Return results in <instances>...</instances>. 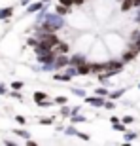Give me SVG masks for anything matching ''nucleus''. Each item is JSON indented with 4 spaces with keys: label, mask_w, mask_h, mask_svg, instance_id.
I'll use <instances>...</instances> for the list:
<instances>
[{
    "label": "nucleus",
    "mask_w": 140,
    "mask_h": 146,
    "mask_svg": "<svg viewBox=\"0 0 140 146\" xmlns=\"http://www.w3.org/2000/svg\"><path fill=\"white\" fill-rule=\"evenodd\" d=\"M32 99L36 101V104H40L42 101H48V93H46V91H36L32 95Z\"/></svg>",
    "instance_id": "nucleus-7"
},
{
    "label": "nucleus",
    "mask_w": 140,
    "mask_h": 146,
    "mask_svg": "<svg viewBox=\"0 0 140 146\" xmlns=\"http://www.w3.org/2000/svg\"><path fill=\"white\" fill-rule=\"evenodd\" d=\"M104 108L114 110V108H116V103H112V101H106V103H104Z\"/></svg>",
    "instance_id": "nucleus-28"
},
{
    "label": "nucleus",
    "mask_w": 140,
    "mask_h": 146,
    "mask_svg": "<svg viewBox=\"0 0 140 146\" xmlns=\"http://www.w3.org/2000/svg\"><path fill=\"white\" fill-rule=\"evenodd\" d=\"M138 89H140V84H138Z\"/></svg>",
    "instance_id": "nucleus-41"
},
{
    "label": "nucleus",
    "mask_w": 140,
    "mask_h": 146,
    "mask_svg": "<svg viewBox=\"0 0 140 146\" xmlns=\"http://www.w3.org/2000/svg\"><path fill=\"white\" fill-rule=\"evenodd\" d=\"M95 93H97V95H100V97H106V95H108V89H104V87H98Z\"/></svg>",
    "instance_id": "nucleus-25"
},
{
    "label": "nucleus",
    "mask_w": 140,
    "mask_h": 146,
    "mask_svg": "<svg viewBox=\"0 0 140 146\" xmlns=\"http://www.w3.org/2000/svg\"><path fill=\"white\" fill-rule=\"evenodd\" d=\"M72 95H76V97H85V89H80V87H74V89H72Z\"/></svg>",
    "instance_id": "nucleus-16"
},
{
    "label": "nucleus",
    "mask_w": 140,
    "mask_h": 146,
    "mask_svg": "<svg viewBox=\"0 0 140 146\" xmlns=\"http://www.w3.org/2000/svg\"><path fill=\"white\" fill-rule=\"evenodd\" d=\"M135 2V6H140V0H133Z\"/></svg>",
    "instance_id": "nucleus-38"
},
{
    "label": "nucleus",
    "mask_w": 140,
    "mask_h": 146,
    "mask_svg": "<svg viewBox=\"0 0 140 146\" xmlns=\"http://www.w3.org/2000/svg\"><path fill=\"white\" fill-rule=\"evenodd\" d=\"M133 6H135L133 0H121V11H129Z\"/></svg>",
    "instance_id": "nucleus-11"
},
{
    "label": "nucleus",
    "mask_w": 140,
    "mask_h": 146,
    "mask_svg": "<svg viewBox=\"0 0 140 146\" xmlns=\"http://www.w3.org/2000/svg\"><path fill=\"white\" fill-rule=\"evenodd\" d=\"M44 10V2H36V4H30L27 8V13H36V11Z\"/></svg>",
    "instance_id": "nucleus-8"
},
{
    "label": "nucleus",
    "mask_w": 140,
    "mask_h": 146,
    "mask_svg": "<svg viewBox=\"0 0 140 146\" xmlns=\"http://www.w3.org/2000/svg\"><path fill=\"white\" fill-rule=\"evenodd\" d=\"M114 129L116 131H125V123L123 121H118V123H114Z\"/></svg>",
    "instance_id": "nucleus-21"
},
{
    "label": "nucleus",
    "mask_w": 140,
    "mask_h": 146,
    "mask_svg": "<svg viewBox=\"0 0 140 146\" xmlns=\"http://www.w3.org/2000/svg\"><path fill=\"white\" fill-rule=\"evenodd\" d=\"M131 48H135L136 51L140 53V38H136V40H133V44H131Z\"/></svg>",
    "instance_id": "nucleus-22"
},
{
    "label": "nucleus",
    "mask_w": 140,
    "mask_h": 146,
    "mask_svg": "<svg viewBox=\"0 0 140 146\" xmlns=\"http://www.w3.org/2000/svg\"><path fill=\"white\" fill-rule=\"evenodd\" d=\"M136 21H138V23H140V15H138V17H136Z\"/></svg>",
    "instance_id": "nucleus-39"
},
{
    "label": "nucleus",
    "mask_w": 140,
    "mask_h": 146,
    "mask_svg": "<svg viewBox=\"0 0 140 146\" xmlns=\"http://www.w3.org/2000/svg\"><path fill=\"white\" fill-rule=\"evenodd\" d=\"M85 103L87 104H91V106H95V108H98V106H104V101L100 95H97V97H85Z\"/></svg>",
    "instance_id": "nucleus-4"
},
{
    "label": "nucleus",
    "mask_w": 140,
    "mask_h": 146,
    "mask_svg": "<svg viewBox=\"0 0 140 146\" xmlns=\"http://www.w3.org/2000/svg\"><path fill=\"white\" fill-rule=\"evenodd\" d=\"M53 78L57 82H70V80H72V76H70V74H55Z\"/></svg>",
    "instance_id": "nucleus-13"
},
{
    "label": "nucleus",
    "mask_w": 140,
    "mask_h": 146,
    "mask_svg": "<svg viewBox=\"0 0 140 146\" xmlns=\"http://www.w3.org/2000/svg\"><path fill=\"white\" fill-rule=\"evenodd\" d=\"M15 121H17L19 125H25V123H27V119H25V116H15Z\"/></svg>",
    "instance_id": "nucleus-27"
},
{
    "label": "nucleus",
    "mask_w": 140,
    "mask_h": 146,
    "mask_svg": "<svg viewBox=\"0 0 140 146\" xmlns=\"http://www.w3.org/2000/svg\"><path fill=\"white\" fill-rule=\"evenodd\" d=\"M40 2H49V0H40Z\"/></svg>",
    "instance_id": "nucleus-40"
},
{
    "label": "nucleus",
    "mask_w": 140,
    "mask_h": 146,
    "mask_svg": "<svg viewBox=\"0 0 140 146\" xmlns=\"http://www.w3.org/2000/svg\"><path fill=\"white\" fill-rule=\"evenodd\" d=\"M4 93H6V87H4V86H0V95H4Z\"/></svg>",
    "instance_id": "nucleus-36"
},
{
    "label": "nucleus",
    "mask_w": 140,
    "mask_h": 146,
    "mask_svg": "<svg viewBox=\"0 0 140 146\" xmlns=\"http://www.w3.org/2000/svg\"><path fill=\"white\" fill-rule=\"evenodd\" d=\"M78 112H80V106H76V108H72V116H76Z\"/></svg>",
    "instance_id": "nucleus-35"
},
{
    "label": "nucleus",
    "mask_w": 140,
    "mask_h": 146,
    "mask_svg": "<svg viewBox=\"0 0 140 146\" xmlns=\"http://www.w3.org/2000/svg\"><path fill=\"white\" fill-rule=\"evenodd\" d=\"M68 49H70L68 44L59 42V44H57V48H55V51H57V53H68Z\"/></svg>",
    "instance_id": "nucleus-10"
},
{
    "label": "nucleus",
    "mask_w": 140,
    "mask_h": 146,
    "mask_svg": "<svg viewBox=\"0 0 140 146\" xmlns=\"http://www.w3.org/2000/svg\"><path fill=\"white\" fill-rule=\"evenodd\" d=\"M136 137H138L136 133H133V131H129V133H125V137H123V139H125V142H131V141H135Z\"/></svg>",
    "instance_id": "nucleus-15"
},
{
    "label": "nucleus",
    "mask_w": 140,
    "mask_h": 146,
    "mask_svg": "<svg viewBox=\"0 0 140 146\" xmlns=\"http://www.w3.org/2000/svg\"><path fill=\"white\" fill-rule=\"evenodd\" d=\"M23 86H25L23 82H13V84H11V89H21Z\"/></svg>",
    "instance_id": "nucleus-29"
},
{
    "label": "nucleus",
    "mask_w": 140,
    "mask_h": 146,
    "mask_svg": "<svg viewBox=\"0 0 140 146\" xmlns=\"http://www.w3.org/2000/svg\"><path fill=\"white\" fill-rule=\"evenodd\" d=\"M123 93H125V89H119V91H114V93H110V97H112V99H118V97H121Z\"/></svg>",
    "instance_id": "nucleus-24"
},
{
    "label": "nucleus",
    "mask_w": 140,
    "mask_h": 146,
    "mask_svg": "<svg viewBox=\"0 0 140 146\" xmlns=\"http://www.w3.org/2000/svg\"><path fill=\"white\" fill-rule=\"evenodd\" d=\"M21 4L23 6H28V4H30V0H21Z\"/></svg>",
    "instance_id": "nucleus-37"
},
{
    "label": "nucleus",
    "mask_w": 140,
    "mask_h": 146,
    "mask_svg": "<svg viewBox=\"0 0 140 146\" xmlns=\"http://www.w3.org/2000/svg\"><path fill=\"white\" fill-rule=\"evenodd\" d=\"M55 103H57V104H66V103H68V99H66V97H55Z\"/></svg>",
    "instance_id": "nucleus-26"
},
{
    "label": "nucleus",
    "mask_w": 140,
    "mask_h": 146,
    "mask_svg": "<svg viewBox=\"0 0 140 146\" xmlns=\"http://www.w3.org/2000/svg\"><path fill=\"white\" fill-rule=\"evenodd\" d=\"M83 63H85V55L83 53H76V55L70 57V65L72 66H80V65H83Z\"/></svg>",
    "instance_id": "nucleus-5"
},
{
    "label": "nucleus",
    "mask_w": 140,
    "mask_h": 146,
    "mask_svg": "<svg viewBox=\"0 0 140 146\" xmlns=\"http://www.w3.org/2000/svg\"><path fill=\"white\" fill-rule=\"evenodd\" d=\"M136 57H138V51H136L135 48H129V49H125V51H121V61H123V63L135 61Z\"/></svg>",
    "instance_id": "nucleus-3"
},
{
    "label": "nucleus",
    "mask_w": 140,
    "mask_h": 146,
    "mask_svg": "<svg viewBox=\"0 0 140 146\" xmlns=\"http://www.w3.org/2000/svg\"><path fill=\"white\" fill-rule=\"evenodd\" d=\"M72 114V110L66 106V104H63V108H61V116H70Z\"/></svg>",
    "instance_id": "nucleus-20"
},
{
    "label": "nucleus",
    "mask_w": 140,
    "mask_h": 146,
    "mask_svg": "<svg viewBox=\"0 0 140 146\" xmlns=\"http://www.w3.org/2000/svg\"><path fill=\"white\" fill-rule=\"evenodd\" d=\"M83 2H87V0H74V4H76V6H81Z\"/></svg>",
    "instance_id": "nucleus-34"
},
{
    "label": "nucleus",
    "mask_w": 140,
    "mask_h": 146,
    "mask_svg": "<svg viewBox=\"0 0 140 146\" xmlns=\"http://www.w3.org/2000/svg\"><path fill=\"white\" fill-rule=\"evenodd\" d=\"M123 61L121 59H108L106 61V68H104V72H106L108 76H114V74H119V72L123 70Z\"/></svg>",
    "instance_id": "nucleus-1"
},
{
    "label": "nucleus",
    "mask_w": 140,
    "mask_h": 146,
    "mask_svg": "<svg viewBox=\"0 0 140 146\" xmlns=\"http://www.w3.org/2000/svg\"><path fill=\"white\" fill-rule=\"evenodd\" d=\"M55 11H57L59 15H66V13H70L68 6H63V4H57V8H55Z\"/></svg>",
    "instance_id": "nucleus-12"
},
{
    "label": "nucleus",
    "mask_w": 140,
    "mask_h": 146,
    "mask_svg": "<svg viewBox=\"0 0 140 146\" xmlns=\"http://www.w3.org/2000/svg\"><path fill=\"white\" fill-rule=\"evenodd\" d=\"M87 74H91V63H83V65L78 66V76H87Z\"/></svg>",
    "instance_id": "nucleus-6"
},
{
    "label": "nucleus",
    "mask_w": 140,
    "mask_h": 146,
    "mask_svg": "<svg viewBox=\"0 0 140 146\" xmlns=\"http://www.w3.org/2000/svg\"><path fill=\"white\" fill-rule=\"evenodd\" d=\"M40 125H53V118H40Z\"/></svg>",
    "instance_id": "nucleus-19"
},
{
    "label": "nucleus",
    "mask_w": 140,
    "mask_h": 146,
    "mask_svg": "<svg viewBox=\"0 0 140 146\" xmlns=\"http://www.w3.org/2000/svg\"><path fill=\"white\" fill-rule=\"evenodd\" d=\"M118 121H121V118H118V116H112V118H110V123H118Z\"/></svg>",
    "instance_id": "nucleus-32"
},
{
    "label": "nucleus",
    "mask_w": 140,
    "mask_h": 146,
    "mask_svg": "<svg viewBox=\"0 0 140 146\" xmlns=\"http://www.w3.org/2000/svg\"><path fill=\"white\" fill-rule=\"evenodd\" d=\"M66 66H70V59L66 57V53H59L53 63V68H66Z\"/></svg>",
    "instance_id": "nucleus-2"
},
{
    "label": "nucleus",
    "mask_w": 140,
    "mask_h": 146,
    "mask_svg": "<svg viewBox=\"0 0 140 146\" xmlns=\"http://www.w3.org/2000/svg\"><path fill=\"white\" fill-rule=\"evenodd\" d=\"M121 121H123L125 125H131V123H135V118H133V116H123Z\"/></svg>",
    "instance_id": "nucleus-18"
},
{
    "label": "nucleus",
    "mask_w": 140,
    "mask_h": 146,
    "mask_svg": "<svg viewBox=\"0 0 140 146\" xmlns=\"http://www.w3.org/2000/svg\"><path fill=\"white\" fill-rule=\"evenodd\" d=\"M70 121H72V123H85L87 118H83V116H78V114H76V116H72V119H70Z\"/></svg>",
    "instance_id": "nucleus-14"
},
{
    "label": "nucleus",
    "mask_w": 140,
    "mask_h": 146,
    "mask_svg": "<svg viewBox=\"0 0 140 146\" xmlns=\"http://www.w3.org/2000/svg\"><path fill=\"white\" fill-rule=\"evenodd\" d=\"M59 4H63V6H68V8H70V6L74 4V0H59Z\"/></svg>",
    "instance_id": "nucleus-31"
},
{
    "label": "nucleus",
    "mask_w": 140,
    "mask_h": 146,
    "mask_svg": "<svg viewBox=\"0 0 140 146\" xmlns=\"http://www.w3.org/2000/svg\"><path fill=\"white\" fill-rule=\"evenodd\" d=\"M38 42H40V40H36V38H28V40H27V44L30 46V48H36Z\"/></svg>",
    "instance_id": "nucleus-23"
},
{
    "label": "nucleus",
    "mask_w": 140,
    "mask_h": 146,
    "mask_svg": "<svg viewBox=\"0 0 140 146\" xmlns=\"http://www.w3.org/2000/svg\"><path fill=\"white\" fill-rule=\"evenodd\" d=\"M11 13H13V8H2V10H0V19H10L11 17Z\"/></svg>",
    "instance_id": "nucleus-9"
},
{
    "label": "nucleus",
    "mask_w": 140,
    "mask_h": 146,
    "mask_svg": "<svg viewBox=\"0 0 140 146\" xmlns=\"http://www.w3.org/2000/svg\"><path fill=\"white\" fill-rule=\"evenodd\" d=\"M13 133H15L17 137H23V139H28V137H30V135H28V133H27L25 129H15Z\"/></svg>",
    "instance_id": "nucleus-17"
},
{
    "label": "nucleus",
    "mask_w": 140,
    "mask_h": 146,
    "mask_svg": "<svg viewBox=\"0 0 140 146\" xmlns=\"http://www.w3.org/2000/svg\"><path fill=\"white\" fill-rule=\"evenodd\" d=\"M66 133H68V135H78V131H76L74 127H68V129H66Z\"/></svg>",
    "instance_id": "nucleus-33"
},
{
    "label": "nucleus",
    "mask_w": 140,
    "mask_h": 146,
    "mask_svg": "<svg viewBox=\"0 0 140 146\" xmlns=\"http://www.w3.org/2000/svg\"><path fill=\"white\" fill-rule=\"evenodd\" d=\"M76 137H80V139H81V141H89V135H87V133H80V131H78V135H76Z\"/></svg>",
    "instance_id": "nucleus-30"
}]
</instances>
